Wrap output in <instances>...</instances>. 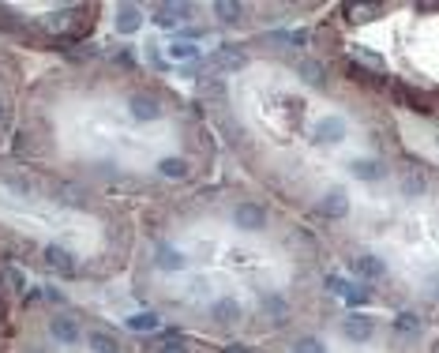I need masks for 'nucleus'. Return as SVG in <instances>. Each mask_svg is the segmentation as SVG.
<instances>
[{
	"instance_id": "21",
	"label": "nucleus",
	"mask_w": 439,
	"mask_h": 353,
	"mask_svg": "<svg viewBox=\"0 0 439 353\" xmlns=\"http://www.w3.org/2000/svg\"><path fill=\"white\" fill-rule=\"evenodd\" d=\"M214 15H222L226 23H237L240 15H245V4H233V0H218V4H214Z\"/></svg>"
},
{
	"instance_id": "6",
	"label": "nucleus",
	"mask_w": 439,
	"mask_h": 353,
	"mask_svg": "<svg viewBox=\"0 0 439 353\" xmlns=\"http://www.w3.org/2000/svg\"><path fill=\"white\" fill-rule=\"evenodd\" d=\"M342 334L349 342H368L372 334H376V323H372L364 312H353V315H345L342 320Z\"/></svg>"
},
{
	"instance_id": "10",
	"label": "nucleus",
	"mask_w": 439,
	"mask_h": 353,
	"mask_svg": "<svg viewBox=\"0 0 439 353\" xmlns=\"http://www.w3.org/2000/svg\"><path fill=\"white\" fill-rule=\"evenodd\" d=\"M184 263H188V259H184V252H181V248H173V245H162V248H158V252H154V267H158V271H184Z\"/></svg>"
},
{
	"instance_id": "13",
	"label": "nucleus",
	"mask_w": 439,
	"mask_h": 353,
	"mask_svg": "<svg viewBox=\"0 0 439 353\" xmlns=\"http://www.w3.org/2000/svg\"><path fill=\"white\" fill-rule=\"evenodd\" d=\"M297 76H301L308 87H323V83H326V68L320 60H312V57H301V60H297Z\"/></svg>"
},
{
	"instance_id": "2",
	"label": "nucleus",
	"mask_w": 439,
	"mask_h": 353,
	"mask_svg": "<svg viewBox=\"0 0 439 353\" xmlns=\"http://www.w3.org/2000/svg\"><path fill=\"white\" fill-rule=\"evenodd\" d=\"M349 136V124L338 117V113H326V117H320L315 120V128H312V139L315 143H342V139Z\"/></svg>"
},
{
	"instance_id": "28",
	"label": "nucleus",
	"mask_w": 439,
	"mask_h": 353,
	"mask_svg": "<svg viewBox=\"0 0 439 353\" xmlns=\"http://www.w3.org/2000/svg\"><path fill=\"white\" fill-rule=\"evenodd\" d=\"M398 331H420L417 315H398Z\"/></svg>"
},
{
	"instance_id": "4",
	"label": "nucleus",
	"mask_w": 439,
	"mask_h": 353,
	"mask_svg": "<svg viewBox=\"0 0 439 353\" xmlns=\"http://www.w3.org/2000/svg\"><path fill=\"white\" fill-rule=\"evenodd\" d=\"M128 113H132L139 124H151V120L162 117V106H158L154 95H143V90H139V95L128 98Z\"/></svg>"
},
{
	"instance_id": "30",
	"label": "nucleus",
	"mask_w": 439,
	"mask_h": 353,
	"mask_svg": "<svg viewBox=\"0 0 439 353\" xmlns=\"http://www.w3.org/2000/svg\"><path fill=\"white\" fill-rule=\"evenodd\" d=\"M349 15H357V19H368V15H379V8H349Z\"/></svg>"
},
{
	"instance_id": "3",
	"label": "nucleus",
	"mask_w": 439,
	"mask_h": 353,
	"mask_svg": "<svg viewBox=\"0 0 439 353\" xmlns=\"http://www.w3.org/2000/svg\"><path fill=\"white\" fill-rule=\"evenodd\" d=\"M245 60L248 57L237 49V45H218V49L207 57L203 68H207V72H237V68H245Z\"/></svg>"
},
{
	"instance_id": "22",
	"label": "nucleus",
	"mask_w": 439,
	"mask_h": 353,
	"mask_svg": "<svg viewBox=\"0 0 439 353\" xmlns=\"http://www.w3.org/2000/svg\"><path fill=\"white\" fill-rule=\"evenodd\" d=\"M293 353H326L323 338H315V334H304V338L293 342Z\"/></svg>"
},
{
	"instance_id": "27",
	"label": "nucleus",
	"mask_w": 439,
	"mask_h": 353,
	"mask_svg": "<svg viewBox=\"0 0 439 353\" xmlns=\"http://www.w3.org/2000/svg\"><path fill=\"white\" fill-rule=\"evenodd\" d=\"M345 301H349V304H368L372 293L364 290V286H349V290H345Z\"/></svg>"
},
{
	"instance_id": "12",
	"label": "nucleus",
	"mask_w": 439,
	"mask_h": 353,
	"mask_svg": "<svg viewBox=\"0 0 439 353\" xmlns=\"http://www.w3.org/2000/svg\"><path fill=\"white\" fill-rule=\"evenodd\" d=\"M49 334L57 342H64V346H76L79 342V323L68 320V315H57V320H49Z\"/></svg>"
},
{
	"instance_id": "29",
	"label": "nucleus",
	"mask_w": 439,
	"mask_h": 353,
	"mask_svg": "<svg viewBox=\"0 0 439 353\" xmlns=\"http://www.w3.org/2000/svg\"><path fill=\"white\" fill-rule=\"evenodd\" d=\"M326 290H331V293H342V297H345V290H349V286H345L338 274H331V278H326Z\"/></svg>"
},
{
	"instance_id": "18",
	"label": "nucleus",
	"mask_w": 439,
	"mask_h": 353,
	"mask_svg": "<svg viewBox=\"0 0 439 353\" xmlns=\"http://www.w3.org/2000/svg\"><path fill=\"white\" fill-rule=\"evenodd\" d=\"M395 95H398V101H406L409 109H413V113H428V101L417 95V90H409L406 83H395Z\"/></svg>"
},
{
	"instance_id": "19",
	"label": "nucleus",
	"mask_w": 439,
	"mask_h": 353,
	"mask_svg": "<svg viewBox=\"0 0 439 353\" xmlns=\"http://www.w3.org/2000/svg\"><path fill=\"white\" fill-rule=\"evenodd\" d=\"M158 173L181 181V176H188V162H184V158H162V162H158Z\"/></svg>"
},
{
	"instance_id": "15",
	"label": "nucleus",
	"mask_w": 439,
	"mask_h": 353,
	"mask_svg": "<svg viewBox=\"0 0 439 353\" xmlns=\"http://www.w3.org/2000/svg\"><path fill=\"white\" fill-rule=\"evenodd\" d=\"M87 346L94 353H120V350H124V346H120V338H117V334H109V331H90L87 334Z\"/></svg>"
},
{
	"instance_id": "17",
	"label": "nucleus",
	"mask_w": 439,
	"mask_h": 353,
	"mask_svg": "<svg viewBox=\"0 0 439 353\" xmlns=\"http://www.w3.org/2000/svg\"><path fill=\"white\" fill-rule=\"evenodd\" d=\"M158 327H162V315L151 312V309L128 315V331H139V334H143V331H158Z\"/></svg>"
},
{
	"instance_id": "31",
	"label": "nucleus",
	"mask_w": 439,
	"mask_h": 353,
	"mask_svg": "<svg viewBox=\"0 0 439 353\" xmlns=\"http://www.w3.org/2000/svg\"><path fill=\"white\" fill-rule=\"evenodd\" d=\"M162 353H188V350H184V346H181V342H169V346H165Z\"/></svg>"
},
{
	"instance_id": "32",
	"label": "nucleus",
	"mask_w": 439,
	"mask_h": 353,
	"mask_svg": "<svg viewBox=\"0 0 439 353\" xmlns=\"http://www.w3.org/2000/svg\"><path fill=\"white\" fill-rule=\"evenodd\" d=\"M0 120H4V101H0Z\"/></svg>"
},
{
	"instance_id": "7",
	"label": "nucleus",
	"mask_w": 439,
	"mask_h": 353,
	"mask_svg": "<svg viewBox=\"0 0 439 353\" xmlns=\"http://www.w3.org/2000/svg\"><path fill=\"white\" fill-rule=\"evenodd\" d=\"M353 271H357V278H364V282H376V278L387 274V263H383L379 256H372V252H364L353 259Z\"/></svg>"
},
{
	"instance_id": "26",
	"label": "nucleus",
	"mask_w": 439,
	"mask_h": 353,
	"mask_svg": "<svg viewBox=\"0 0 439 353\" xmlns=\"http://www.w3.org/2000/svg\"><path fill=\"white\" fill-rule=\"evenodd\" d=\"M353 57L364 60L368 68H383V57H379V53H372V49H364V45H357V49H353Z\"/></svg>"
},
{
	"instance_id": "11",
	"label": "nucleus",
	"mask_w": 439,
	"mask_h": 353,
	"mask_svg": "<svg viewBox=\"0 0 439 353\" xmlns=\"http://www.w3.org/2000/svg\"><path fill=\"white\" fill-rule=\"evenodd\" d=\"M42 256H45V263H49L53 271H60L64 278H72V274H76V263H72V259H76V256H72L68 248H57V245H49V248H45Z\"/></svg>"
},
{
	"instance_id": "8",
	"label": "nucleus",
	"mask_w": 439,
	"mask_h": 353,
	"mask_svg": "<svg viewBox=\"0 0 439 353\" xmlns=\"http://www.w3.org/2000/svg\"><path fill=\"white\" fill-rule=\"evenodd\" d=\"M240 315H245V309L237 304V297H218V301L210 304V320L214 323H237Z\"/></svg>"
},
{
	"instance_id": "23",
	"label": "nucleus",
	"mask_w": 439,
	"mask_h": 353,
	"mask_svg": "<svg viewBox=\"0 0 439 353\" xmlns=\"http://www.w3.org/2000/svg\"><path fill=\"white\" fill-rule=\"evenodd\" d=\"M195 53H199V49H195V42H173L169 45V57L173 60H195Z\"/></svg>"
},
{
	"instance_id": "1",
	"label": "nucleus",
	"mask_w": 439,
	"mask_h": 353,
	"mask_svg": "<svg viewBox=\"0 0 439 353\" xmlns=\"http://www.w3.org/2000/svg\"><path fill=\"white\" fill-rule=\"evenodd\" d=\"M233 226L245 229V233H259V229L267 226V207L263 203H256V199L237 203V207H233Z\"/></svg>"
},
{
	"instance_id": "24",
	"label": "nucleus",
	"mask_w": 439,
	"mask_h": 353,
	"mask_svg": "<svg viewBox=\"0 0 439 353\" xmlns=\"http://www.w3.org/2000/svg\"><path fill=\"white\" fill-rule=\"evenodd\" d=\"M401 192H406V196H420V192H424V176H420V173H406V176H401Z\"/></svg>"
},
{
	"instance_id": "25",
	"label": "nucleus",
	"mask_w": 439,
	"mask_h": 353,
	"mask_svg": "<svg viewBox=\"0 0 439 353\" xmlns=\"http://www.w3.org/2000/svg\"><path fill=\"white\" fill-rule=\"evenodd\" d=\"M263 312L274 315V320H282V315H285V301H282V297H263Z\"/></svg>"
},
{
	"instance_id": "14",
	"label": "nucleus",
	"mask_w": 439,
	"mask_h": 353,
	"mask_svg": "<svg viewBox=\"0 0 439 353\" xmlns=\"http://www.w3.org/2000/svg\"><path fill=\"white\" fill-rule=\"evenodd\" d=\"M188 12H192L188 4H162V8H154V23L158 26H176V23L188 19Z\"/></svg>"
},
{
	"instance_id": "16",
	"label": "nucleus",
	"mask_w": 439,
	"mask_h": 353,
	"mask_svg": "<svg viewBox=\"0 0 439 353\" xmlns=\"http://www.w3.org/2000/svg\"><path fill=\"white\" fill-rule=\"evenodd\" d=\"M349 173L357 176V181H379V176H383V165L376 162V158H353V162H349Z\"/></svg>"
},
{
	"instance_id": "5",
	"label": "nucleus",
	"mask_w": 439,
	"mask_h": 353,
	"mask_svg": "<svg viewBox=\"0 0 439 353\" xmlns=\"http://www.w3.org/2000/svg\"><path fill=\"white\" fill-rule=\"evenodd\" d=\"M320 215L323 218H331V222H338L349 215V196H345V188H326L323 192V199H320Z\"/></svg>"
},
{
	"instance_id": "20",
	"label": "nucleus",
	"mask_w": 439,
	"mask_h": 353,
	"mask_svg": "<svg viewBox=\"0 0 439 353\" xmlns=\"http://www.w3.org/2000/svg\"><path fill=\"white\" fill-rule=\"evenodd\" d=\"M267 45H308V31H289V34H267Z\"/></svg>"
},
{
	"instance_id": "9",
	"label": "nucleus",
	"mask_w": 439,
	"mask_h": 353,
	"mask_svg": "<svg viewBox=\"0 0 439 353\" xmlns=\"http://www.w3.org/2000/svg\"><path fill=\"white\" fill-rule=\"evenodd\" d=\"M113 26L120 34H135L139 26H143V12H139L135 4H120L117 15H113Z\"/></svg>"
}]
</instances>
